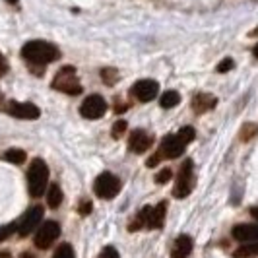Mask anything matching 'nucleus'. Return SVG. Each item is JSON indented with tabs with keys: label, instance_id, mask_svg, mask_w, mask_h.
<instances>
[{
	"label": "nucleus",
	"instance_id": "f257e3e1",
	"mask_svg": "<svg viewBox=\"0 0 258 258\" xmlns=\"http://www.w3.org/2000/svg\"><path fill=\"white\" fill-rule=\"evenodd\" d=\"M194 138H196V132H194L192 126H184V128H181L177 134L165 136L155 155H157L159 159H163V157L175 159V157H179V155L184 152V148L192 142Z\"/></svg>",
	"mask_w": 258,
	"mask_h": 258
},
{
	"label": "nucleus",
	"instance_id": "f03ea898",
	"mask_svg": "<svg viewBox=\"0 0 258 258\" xmlns=\"http://www.w3.org/2000/svg\"><path fill=\"white\" fill-rule=\"evenodd\" d=\"M22 56L31 64H49L58 58V49L47 41H29L22 49Z\"/></svg>",
	"mask_w": 258,
	"mask_h": 258
},
{
	"label": "nucleus",
	"instance_id": "7ed1b4c3",
	"mask_svg": "<svg viewBox=\"0 0 258 258\" xmlns=\"http://www.w3.org/2000/svg\"><path fill=\"white\" fill-rule=\"evenodd\" d=\"M49 186V167L43 159H33L31 165L27 169V188L33 198L43 196Z\"/></svg>",
	"mask_w": 258,
	"mask_h": 258
},
{
	"label": "nucleus",
	"instance_id": "20e7f679",
	"mask_svg": "<svg viewBox=\"0 0 258 258\" xmlns=\"http://www.w3.org/2000/svg\"><path fill=\"white\" fill-rule=\"evenodd\" d=\"M165 214H167V204L165 202H159L155 208L146 206L136 216V220L130 223V231H138L142 227H148V229H159L165 221Z\"/></svg>",
	"mask_w": 258,
	"mask_h": 258
},
{
	"label": "nucleus",
	"instance_id": "39448f33",
	"mask_svg": "<svg viewBox=\"0 0 258 258\" xmlns=\"http://www.w3.org/2000/svg\"><path fill=\"white\" fill-rule=\"evenodd\" d=\"M56 91H62V93H68V95H78L82 93V84L76 76V68L74 66H64L56 72V76L51 84Z\"/></svg>",
	"mask_w": 258,
	"mask_h": 258
},
{
	"label": "nucleus",
	"instance_id": "423d86ee",
	"mask_svg": "<svg viewBox=\"0 0 258 258\" xmlns=\"http://www.w3.org/2000/svg\"><path fill=\"white\" fill-rule=\"evenodd\" d=\"M194 184H196V177H194V165L190 159H186L179 169L177 175V182L173 188V196L175 198H186L188 194L192 192Z\"/></svg>",
	"mask_w": 258,
	"mask_h": 258
},
{
	"label": "nucleus",
	"instance_id": "0eeeda50",
	"mask_svg": "<svg viewBox=\"0 0 258 258\" xmlns=\"http://www.w3.org/2000/svg\"><path fill=\"white\" fill-rule=\"evenodd\" d=\"M93 190L99 198L103 200H111L115 198L118 190H120V181L116 179L113 173H101L97 179H95V184H93Z\"/></svg>",
	"mask_w": 258,
	"mask_h": 258
},
{
	"label": "nucleus",
	"instance_id": "6e6552de",
	"mask_svg": "<svg viewBox=\"0 0 258 258\" xmlns=\"http://www.w3.org/2000/svg\"><path fill=\"white\" fill-rule=\"evenodd\" d=\"M58 235H60V225L56 221H45L43 225H39L35 233V246L45 250L58 239Z\"/></svg>",
	"mask_w": 258,
	"mask_h": 258
},
{
	"label": "nucleus",
	"instance_id": "1a4fd4ad",
	"mask_svg": "<svg viewBox=\"0 0 258 258\" xmlns=\"http://www.w3.org/2000/svg\"><path fill=\"white\" fill-rule=\"evenodd\" d=\"M41 220H43V208L33 206L31 210H27L26 216L16 225V231L20 233V237H26L29 233L37 231L39 225H41Z\"/></svg>",
	"mask_w": 258,
	"mask_h": 258
},
{
	"label": "nucleus",
	"instance_id": "9d476101",
	"mask_svg": "<svg viewBox=\"0 0 258 258\" xmlns=\"http://www.w3.org/2000/svg\"><path fill=\"white\" fill-rule=\"evenodd\" d=\"M80 113L84 118H90V120L101 118L107 113V103L101 95H90L84 99V103L80 107Z\"/></svg>",
	"mask_w": 258,
	"mask_h": 258
},
{
	"label": "nucleus",
	"instance_id": "9b49d317",
	"mask_svg": "<svg viewBox=\"0 0 258 258\" xmlns=\"http://www.w3.org/2000/svg\"><path fill=\"white\" fill-rule=\"evenodd\" d=\"M157 93H159V84H157L155 80H140V82H136L134 88H132V95H134L138 101H144V103L155 99Z\"/></svg>",
	"mask_w": 258,
	"mask_h": 258
},
{
	"label": "nucleus",
	"instance_id": "f8f14e48",
	"mask_svg": "<svg viewBox=\"0 0 258 258\" xmlns=\"http://www.w3.org/2000/svg\"><path fill=\"white\" fill-rule=\"evenodd\" d=\"M233 237L241 243H258V223H243L233 227Z\"/></svg>",
	"mask_w": 258,
	"mask_h": 258
},
{
	"label": "nucleus",
	"instance_id": "ddd939ff",
	"mask_svg": "<svg viewBox=\"0 0 258 258\" xmlns=\"http://www.w3.org/2000/svg\"><path fill=\"white\" fill-rule=\"evenodd\" d=\"M218 105V97L212 95V93H196L192 97V111L196 115H202V113H208L210 109H214Z\"/></svg>",
	"mask_w": 258,
	"mask_h": 258
},
{
	"label": "nucleus",
	"instance_id": "4468645a",
	"mask_svg": "<svg viewBox=\"0 0 258 258\" xmlns=\"http://www.w3.org/2000/svg\"><path fill=\"white\" fill-rule=\"evenodd\" d=\"M150 146H152V138H150L144 130H134V132L130 134V140H128L130 152H134V154H144V152L150 150Z\"/></svg>",
	"mask_w": 258,
	"mask_h": 258
},
{
	"label": "nucleus",
	"instance_id": "2eb2a0df",
	"mask_svg": "<svg viewBox=\"0 0 258 258\" xmlns=\"http://www.w3.org/2000/svg\"><path fill=\"white\" fill-rule=\"evenodd\" d=\"M10 115H14L16 118H26V120H33L39 116V107H35L33 103H10L8 107Z\"/></svg>",
	"mask_w": 258,
	"mask_h": 258
},
{
	"label": "nucleus",
	"instance_id": "dca6fc26",
	"mask_svg": "<svg viewBox=\"0 0 258 258\" xmlns=\"http://www.w3.org/2000/svg\"><path fill=\"white\" fill-rule=\"evenodd\" d=\"M192 252V239L188 235H181L177 237V241L173 243V250H171V256L173 258H186Z\"/></svg>",
	"mask_w": 258,
	"mask_h": 258
},
{
	"label": "nucleus",
	"instance_id": "f3484780",
	"mask_svg": "<svg viewBox=\"0 0 258 258\" xmlns=\"http://www.w3.org/2000/svg\"><path fill=\"white\" fill-rule=\"evenodd\" d=\"M233 258H258V243H246V245L239 246Z\"/></svg>",
	"mask_w": 258,
	"mask_h": 258
},
{
	"label": "nucleus",
	"instance_id": "a211bd4d",
	"mask_svg": "<svg viewBox=\"0 0 258 258\" xmlns=\"http://www.w3.org/2000/svg\"><path fill=\"white\" fill-rule=\"evenodd\" d=\"M62 198H64L62 188H60L58 184H51V186H49V192H47V202H49V206L58 208L62 204Z\"/></svg>",
	"mask_w": 258,
	"mask_h": 258
},
{
	"label": "nucleus",
	"instance_id": "6ab92c4d",
	"mask_svg": "<svg viewBox=\"0 0 258 258\" xmlns=\"http://www.w3.org/2000/svg\"><path fill=\"white\" fill-rule=\"evenodd\" d=\"M179 101H181V95L175 90H169L161 95V107H163V109H171V107L179 105Z\"/></svg>",
	"mask_w": 258,
	"mask_h": 258
},
{
	"label": "nucleus",
	"instance_id": "aec40b11",
	"mask_svg": "<svg viewBox=\"0 0 258 258\" xmlns=\"http://www.w3.org/2000/svg\"><path fill=\"white\" fill-rule=\"evenodd\" d=\"M4 159L10 161V163L20 165V163L26 161V152H24V150H18V148H12V150H8V152L4 154Z\"/></svg>",
	"mask_w": 258,
	"mask_h": 258
},
{
	"label": "nucleus",
	"instance_id": "412c9836",
	"mask_svg": "<svg viewBox=\"0 0 258 258\" xmlns=\"http://www.w3.org/2000/svg\"><path fill=\"white\" fill-rule=\"evenodd\" d=\"M52 258H76V254H74V248L68 245V243H62V245L56 248V252H54Z\"/></svg>",
	"mask_w": 258,
	"mask_h": 258
},
{
	"label": "nucleus",
	"instance_id": "4be33fe9",
	"mask_svg": "<svg viewBox=\"0 0 258 258\" xmlns=\"http://www.w3.org/2000/svg\"><path fill=\"white\" fill-rule=\"evenodd\" d=\"M101 80H103L105 84L113 86L116 80H118V72H116L115 68H103L101 70Z\"/></svg>",
	"mask_w": 258,
	"mask_h": 258
},
{
	"label": "nucleus",
	"instance_id": "5701e85b",
	"mask_svg": "<svg viewBox=\"0 0 258 258\" xmlns=\"http://www.w3.org/2000/svg\"><path fill=\"white\" fill-rule=\"evenodd\" d=\"M171 177H173V171H171V169H161V171L155 175V182H157V184H163V182H167Z\"/></svg>",
	"mask_w": 258,
	"mask_h": 258
},
{
	"label": "nucleus",
	"instance_id": "b1692460",
	"mask_svg": "<svg viewBox=\"0 0 258 258\" xmlns=\"http://www.w3.org/2000/svg\"><path fill=\"white\" fill-rule=\"evenodd\" d=\"M14 231H16V225H14V223L12 225H4V227H0V243H2L4 239H8Z\"/></svg>",
	"mask_w": 258,
	"mask_h": 258
},
{
	"label": "nucleus",
	"instance_id": "393cba45",
	"mask_svg": "<svg viewBox=\"0 0 258 258\" xmlns=\"http://www.w3.org/2000/svg\"><path fill=\"white\" fill-rule=\"evenodd\" d=\"M97 258H118V252H116L115 246H105Z\"/></svg>",
	"mask_w": 258,
	"mask_h": 258
},
{
	"label": "nucleus",
	"instance_id": "a878e982",
	"mask_svg": "<svg viewBox=\"0 0 258 258\" xmlns=\"http://www.w3.org/2000/svg\"><path fill=\"white\" fill-rule=\"evenodd\" d=\"M124 130H126V120H118V122H115V126H113V136L118 138Z\"/></svg>",
	"mask_w": 258,
	"mask_h": 258
},
{
	"label": "nucleus",
	"instance_id": "bb28decb",
	"mask_svg": "<svg viewBox=\"0 0 258 258\" xmlns=\"http://www.w3.org/2000/svg\"><path fill=\"white\" fill-rule=\"evenodd\" d=\"M233 68V60L231 58H223L220 64H218V72H227Z\"/></svg>",
	"mask_w": 258,
	"mask_h": 258
},
{
	"label": "nucleus",
	"instance_id": "cd10ccee",
	"mask_svg": "<svg viewBox=\"0 0 258 258\" xmlns=\"http://www.w3.org/2000/svg\"><path fill=\"white\" fill-rule=\"evenodd\" d=\"M90 212H91V202H88V200H82L80 214H82V216H86V214H90Z\"/></svg>",
	"mask_w": 258,
	"mask_h": 258
},
{
	"label": "nucleus",
	"instance_id": "c85d7f7f",
	"mask_svg": "<svg viewBox=\"0 0 258 258\" xmlns=\"http://www.w3.org/2000/svg\"><path fill=\"white\" fill-rule=\"evenodd\" d=\"M250 214H252V216L258 220V208H252V210H250Z\"/></svg>",
	"mask_w": 258,
	"mask_h": 258
},
{
	"label": "nucleus",
	"instance_id": "c756f323",
	"mask_svg": "<svg viewBox=\"0 0 258 258\" xmlns=\"http://www.w3.org/2000/svg\"><path fill=\"white\" fill-rule=\"evenodd\" d=\"M252 52H254V56H256V58H258V45H256V47H254V51H252Z\"/></svg>",
	"mask_w": 258,
	"mask_h": 258
},
{
	"label": "nucleus",
	"instance_id": "7c9ffc66",
	"mask_svg": "<svg viewBox=\"0 0 258 258\" xmlns=\"http://www.w3.org/2000/svg\"><path fill=\"white\" fill-rule=\"evenodd\" d=\"M8 2H12V4H14V2H18V0H8Z\"/></svg>",
	"mask_w": 258,
	"mask_h": 258
},
{
	"label": "nucleus",
	"instance_id": "2f4dec72",
	"mask_svg": "<svg viewBox=\"0 0 258 258\" xmlns=\"http://www.w3.org/2000/svg\"><path fill=\"white\" fill-rule=\"evenodd\" d=\"M256 29H258V27H256ZM256 33H258V31H256Z\"/></svg>",
	"mask_w": 258,
	"mask_h": 258
}]
</instances>
